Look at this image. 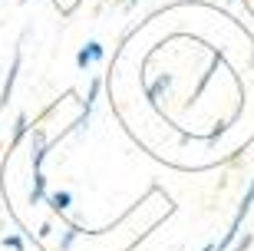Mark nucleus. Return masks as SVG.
Segmentation results:
<instances>
[{
  "instance_id": "obj_1",
  "label": "nucleus",
  "mask_w": 254,
  "mask_h": 251,
  "mask_svg": "<svg viewBox=\"0 0 254 251\" xmlns=\"http://www.w3.org/2000/svg\"><path fill=\"white\" fill-rule=\"evenodd\" d=\"M99 89H103V80H99V76H93L89 93H86V99H83V109H79V116L69 122V132H86V129H89V119H93V109H96V99H99Z\"/></svg>"
},
{
  "instance_id": "obj_2",
  "label": "nucleus",
  "mask_w": 254,
  "mask_h": 251,
  "mask_svg": "<svg viewBox=\"0 0 254 251\" xmlns=\"http://www.w3.org/2000/svg\"><path fill=\"white\" fill-rule=\"evenodd\" d=\"M47 156H50V136L40 129V126H33V129H30V168H33V172H43Z\"/></svg>"
},
{
  "instance_id": "obj_3",
  "label": "nucleus",
  "mask_w": 254,
  "mask_h": 251,
  "mask_svg": "<svg viewBox=\"0 0 254 251\" xmlns=\"http://www.w3.org/2000/svg\"><path fill=\"white\" fill-rule=\"evenodd\" d=\"M47 205L53 215H69V208H73V192L69 188H53V192H47Z\"/></svg>"
},
{
  "instance_id": "obj_4",
  "label": "nucleus",
  "mask_w": 254,
  "mask_h": 251,
  "mask_svg": "<svg viewBox=\"0 0 254 251\" xmlns=\"http://www.w3.org/2000/svg\"><path fill=\"white\" fill-rule=\"evenodd\" d=\"M20 63H23V53L17 50V53H13V63H10V73H7V80H3V89H0V109H7L13 83H17V73H20Z\"/></svg>"
},
{
  "instance_id": "obj_5",
  "label": "nucleus",
  "mask_w": 254,
  "mask_h": 251,
  "mask_svg": "<svg viewBox=\"0 0 254 251\" xmlns=\"http://www.w3.org/2000/svg\"><path fill=\"white\" fill-rule=\"evenodd\" d=\"M47 175L43 172H33V185H30V192H27V202L30 205H43L47 202Z\"/></svg>"
},
{
  "instance_id": "obj_6",
  "label": "nucleus",
  "mask_w": 254,
  "mask_h": 251,
  "mask_svg": "<svg viewBox=\"0 0 254 251\" xmlns=\"http://www.w3.org/2000/svg\"><path fill=\"white\" fill-rule=\"evenodd\" d=\"M30 129H33V126H30L27 112H20V116H17V122H13V139H10V149H17L20 142H23V139L30 136Z\"/></svg>"
},
{
  "instance_id": "obj_7",
  "label": "nucleus",
  "mask_w": 254,
  "mask_h": 251,
  "mask_svg": "<svg viewBox=\"0 0 254 251\" xmlns=\"http://www.w3.org/2000/svg\"><path fill=\"white\" fill-rule=\"evenodd\" d=\"M169 86H172V76H159V80H152V83L145 86V96H149L152 102H159L162 96L169 93Z\"/></svg>"
},
{
  "instance_id": "obj_8",
  "label": "nucleus",
  "mask_w": 254,
  "mask_h": 251,
  "mask_svg": "<svg viewBox=\"0 0 254 251\" xmlns=\"http://www.w3.org/2000/svg\"><path fill=\"white\" fill-rule=\"evenodd\" d=\"M79 235H83V228H79L76 222H69V225L63 228V235H60V251H69V248H73V242L79 238Z\"/></svg>"
},
{
  "instance_id": "obj_9",
  "label": "nucleus",
  "mask_w": 254,
  "mask_h": 251,
  "mask_svg": "<svg viewBox=\"0 0 254 251\" xmlns=\"http://www.w3.org/2000/svg\"><path fill=\"white\" fill-rule=\"evenodd\" d=\"M3 248H10V251H27V245H23V238H20V235H7V238H3Z\"/></svg>"
},
{
  "instance_id": "obj_10",
  "label": "nucleus",
  "mask_w": 254,
  "mask_h": 251,
  "mask_svg": "<svg viewBox=\"0 0 254 251\" xmlns=\"http://www.w3.org/2000/svg\"><path fill=\"white\" fill-rule=\"evenodd\" d=\"M251 245H254V235H245V238L238 235V242L231 245V251H251Z\"/></svg>"
},
{
  "instance_id": "obj_11",
  "label": "nucleus",
  "mask_w": 254,
  "mask_h": 251,
  "mask_svg": "<svg viewBox=\"0 0 254 251\" xmlns=\"http://www.w3.org/2000/svg\"><path fill=\"white\" fill-rule=\"evenodd\" d=\"M53 235V225H40V238H50Z\"/></svg>"
},
{
  "instance_id": "obj_12",
  "label": "nucleus",
  "mask_w": 254,
  "mask_h": 251,
  "mask_svg": "<svg viewBox=\"0 0 254 251\" xmlns=\"http://www.w3.org/2000/svg\"><path fill=\"white\" fill-rule=\"evenodd\" d=\"M201 251H218V242H208V245H205Z\"/></svg>"
},
{
  "instance_id": "obj_13",
  "label": "nucleus",
  "mask_w": 254,
  "mask_h": 251,
  "mask_svg": "<svg viewBox=\"0 0 254 251\" xmlns=\"http://www.w3.org/2000/svg\"><path fill=\"white\" fill-rule=\"evenodd\" d=\"M135 3H139V0H126V7H135Z\"/></svg>"
}]
</instances>
